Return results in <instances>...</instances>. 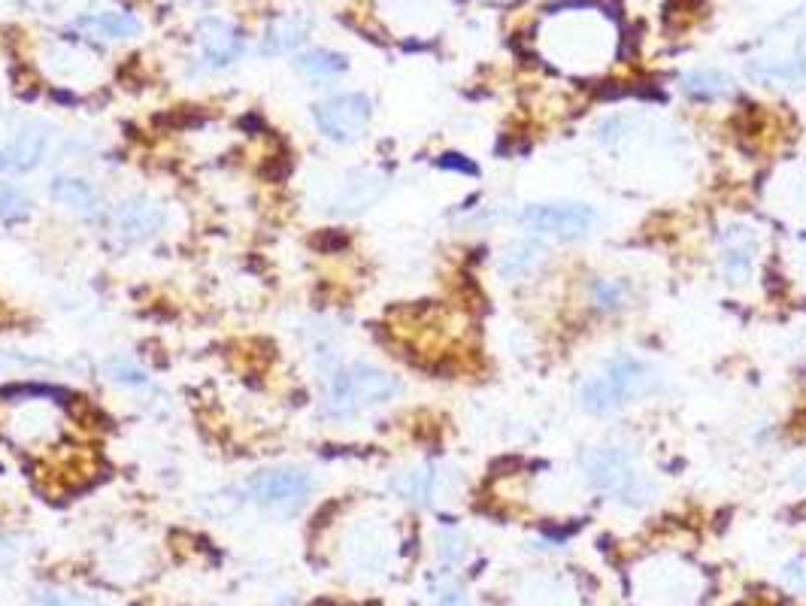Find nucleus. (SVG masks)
Returning a JSON list of instances; mask_svg holds the SVG:
<instances>
[{
	"label": "nucleus",
	"mask_w": 806,
	"mask_h": 606,
	"mask_svg": "<svg viewBox=\"0 0 806 606\" xmlns=\"http://www.w3.org/2000/svg\"><path fill=\"white\" fill-rule=\"evenodd\" d=\"M107 373H110L116 382H128V385H143V382H146V373H143L134 361H128V358H113V361L107 364Z\"/></svg>",
	"instance_id": "b1692460"
},
{
	"label": "nucleus",
	"mask_w": 806,
	"mask_h": 606,
	"mask_svg": "<svg viewBox=\"0 0 806 606\" xmlns=\"http://www.w3.org/2000/svg\"><path fill=\"white\" fill-rule=\"evenodd\" d=\"M585 476L594 488L607 491L619 500L640 503L652 491L646 476L640 473L634 455L622 446H597L585 455Z\"/></svg>",
	"instance_id": "7ed1b4c3"
},
{
	"label": "nucleus",
	"mask_w": 806,
	"mask_h": 606,
	"mask_svg": "<svg viewBox=\"0 0 806 606\" xmlns=\"http://www.w3.org/2000/svg\"><path fill=\"white\" fill-rule=\"evenodd\" d=\"M294 67L300 73H307V76H337L340 70H346V58L337 55V52H325V49H316V52H307V55H300L294 61Z\"/></svg>",
	"instance_id": "aec40b11"
},
{
	"label": "nucleus",
	"mask_w": 806,
	"mask_h": 606,
	"mask_svg": "<svg viewBox=\"0 0 806 606\" xmlns=\"http://www.w3.org/2000/svg\"><path fill=\"white\" fill-rule=\"evenodd\" d=\"M770 210L791 225L806 228V167L788 164L770 185Z\"/></svg>",
	"instance_id": "6e6552de"
},
{
	"label": "nucleus",
	"mask_w": 806,
	"mask_h": 606,
	"mask_svg": "<svg viewBox=\"0 0 806 606\" xmlns=\"http://www.w3.org/2000/svg\"><path fill=\"white\" fill-rule=\"evenodd\" d=\"M549 258V249L546 243L540 240H516L510 243L507 249H503L500 261H497V270L503 279H525L531 273H537L543 267V261Z\"/></svg>",
	"instance_id": "f8f14e48"
},
{
	"label": "nucleus",
	"mask_w": 806,
	"mask_h": 606,
	"mask_svg": "<svg viewBox=\"0 0 806 606\" xmlns=\"http://www.w3.org/2000/svg\"><path fill=\"white\" fill-rule=\"evenodd\" d=\"M397 394H400V382L391 373H385L382 367L355 361V364L337 367L328 376L325 410L334 419H352L370 407L394 400Z\"/></svg>",
	"instance_id": "f03ea898"
},
{
	"label": "nucleus",
	"mask_w": 806,
	"mask_h": 606,
	"mask_svg": "<svg viewBox=\"0 0 806 606\" xmlns=\"http://www.w3.org/2000/svg\"><path fill=\"white\" fill-rule=\"evenodd\" d=\"M49 191H52V197L58 200L61 207H67L76 216L94 219V216H100V210H104L100 191L91 182L79 179V176H55L52 185H49Z\"/></svg>",
	"instance_id": "9b49d317"
},
{
	"label": "nucleus",
	"mask_w": 806,
	"mask_h": 606,
	"mask_svg": "<svg viewBox=\"0 0 806 606\" xmlns=\"http://www.w3.org/2000/svg\"><path fill=\"white\" fill-rule=\"evenodd\" d=\"M440 167L461 170V173H476V167H473L470 161H461V155H443V158H440Z\"/></svg>",
	"instance_id": "a878e982"
},
{
	"label": "nucleus",
	"mask_w": 806,
	"mask_h": 606,
	"mask_svg": "<svg viewBox=\"0 0 806 606\" xmlns=\"http://www.w3.org/2000/svg\"><path fill=\"white\" fill-rule=\"evenodd\" d=\"M82 31L107 37V40H119V37H134L140 31V22L131 13H97V16H82L76 22Z\"/></svg>",
	"instance_id": "f3484780"
},
{
	"label": "nucleus",
	"mask_w": 806,
	"mask_h": 606,
	"mask_svg": "<svg viewBox=\"0 0 806 606\" xmlns=\"http://www.w3.org/2000/svg\"><path fill=\"white\" fill-rule=\"evenodd\" d=\"M313 479L297 467H273L249 479V497L276 513H294L307 503Z\"/></svg>",
	"instance_id": "39448f33"
},
{
	"label": "nucleus",
	"mask_w": 806,
	"mask_h": 606,
	"mask_svg": "<svg viewBox=\"0 0 806 606\" xmlns=\"http://www.w3.org/2000/svg\"><path fill=\"white\" fill-rule=\"evenodd\" d=\"M46 143H49V134H46L43 125H25L16 134V140H13V146L7 152L10 155V164L16 170H34L43 161V155H46Z\"/></svg>",
	"instance_id": "ddd939ff"
},
{
	"label": "nucleus",
	"mask_w": 806,
	"mask_h": 606,
	"mask_svg": "<svg viewBox=\"0 0 806 606\" xmlns=\"http://www.w3.org/2000/svg\"><path fill=\"white\" fill-rule=\"evenodd\" d=\"M379 191H382V179H379V176H370V173H364V176H352V179L343 182V191H340V197H337L334 210L340 207V213H358V210H364L367 204H373V200L379 197Z\"/></svg>",
	"instance_id": "dca6fc26"
},
{
	"label": "nucleus",
	"mask_w": 806,
	"mask_h": 606,
	"mask_svg": "<svg viewBox=\"0 0 806 606\" xmlns=\"http://www.w3.org/2000/svg\"><path fill=\"white\" fill-rule=\"evenodd\" d=\"M440 479L443 473L437 467H419V470H407V473H400L394 479V488L403 494V497H410L416 503H428L437 488H440Z\"/></svg>",
	"instance_id": "a211bd4d"
},
{
	"label": "nucleus",
	"mask_w": 806,
	"mask_h": 606,
	"mask_svg": "<svg viewBox=\"0 0 806 606\" xmlns=\"http://www.w3.org/2000/svg\"><path fill=\"white\" fill-rule=\"evenodd\" d=\"M800 255H803V270H806V249H803V252H800Z\"/></svg>",
	"instance_id": "c756f323"
},
{
	"label": "nucleus",
	"mask_w": 806,
	"mask_h": 606,
	"mask_svg": "<svg viewBox=\"0 0 806 606\" xmlns=\"http://www.w3.org/2000/svg\"><path fill=\"white\" fill-rule=\"evenodd\" d=\"M13 558H16V549H13V543H10V540H4V537H0V570H4V567H7V564L13 561Z\"/></svg>",
	"instance_id": "bb28decb"
},
{
	"label": "nucleus",
	"mask_w": 806,
	"mask_h": 606,
	"mask_svg": "<svg viewBox=\"0 0 806 606\" xmlns=\"http://www.w3.org/2000/svg\"><path fill=\"white\" fill-rule=\"evenodd\" d=\"M722 270H725V279L734 282V285H743L752 270H755V258H758V249H761V234L752 222H731L722 237Z\"/></svg>",
	"instance_id": "0eeeda50"
},
{
	"label": "nucleus",
	"mask_w": 806,
	"mask_h": 606,
	"mask_svg": "<svg viewBox=\"0 0 806 606\" xmlns=\"http://www.w3.org/2000/svg\"><path fill=\"white\" fill-rule=\"evenodd\" d=\"M679 82H682V91L697 100H716L734 91V79L722 70H691Z\"/></svg>",
	"instance_id": "4468645a"
},
{
	"label": "nucleus",
	"mask_w": 806,
	"mask_h": 606,
	"mask_svg": "<svg viewBox=\"0 0 806 606\" xmlns=\"http://www.w3.org/2000/svg\"><path fill=\"white\" fill-rule=\"evenodd\" d=\"M10 167H13V164H10V155H7L4 149H0V173H4V170H10Z\"/></svg>",
	"instance_id": "c85d7f7f"
},
{
	"label": "nucleus",
	"mask_w": 806,
	"mask_h": 606,
	"mask_svg": "<svg viewBox=\"0 0 806 606\" xmlns=\"http://www.w3.org/2000/svg\"><path fill=\"white\" fill-rule=\"evenodd\" d=\"M307 34H310V25H307V19H297V16H285V19L273 22V28L267 31V37H264L261 49H264L267 55L291 52V49H297L300 43H304V40H307Z\"/></svg>",
	"instance_id": "2eb2a0df"
},
{
	"label": "nucleus",
	"mask_w": 806,
	"mask_h": 606,
	"mask_svg": "<svg viewBox=\"0 0 806 606\" xmlns=\"http://www.w3.org/2000/svg\"><path fill=\"white\" fill-rule=\"evenodd\" d=\"M31 606H97L94 600L73 594V591H55V588H43L34 594Z\"/></svg>",
	"instance_id": "4be33fe9"
},
{
	"label": "nucleus",
	"mask_w": 806,
	"mask_h": 606,
	"mask_svg": "<svg viewBox=\"0 0 806 606\" xmlns=\"http://www.w3.org/2000/svg\"><path fill=\"white\" fill-rule=\"evenodd\" d=\"M658 388H661V373L649 361L634 358V355H619L603 367V373L582 382L579 403L594 416H610L640 397L655 394Z\"/></svg>",
	"instance_id": "f257e3e1"
},
{
	"label": "nucleus",
	"mask_w": 806,
	"mask_h": 606,
	"mask_svg": "<svg viewBox=\"0 0 806 606\" xmlns=\"http://www.w3.org/2000/svg\"><path fill=\"white\" fill-rule=\"evenodd\" d=\"M370 116H373V104L367 94H337L313 107V119L319 131L337 143H355L367 131Z\"/></svg>",
	"instance_id": "423d86ee"
},
{
	"label": "nucleus",
	"mask_w": 806,
	"mask_h": 606,
	"mask_svg": "<svg viewBox=\"0 0 806 606\" xmlns=\"http://www.w3.org/2000/svg\"><path fill=\"white\" fill-rule=\"evenodd\" d=\"M597 213L576 200H555V204H531L519 213V225L537 237L555 240H582L591 234Z\"/></svg>",
	"instance_id": "20e7f679"
},
{
	"label": "nucleus",
	"mask_w": 806,
	"mask_h": 606,
	"mask_svg": "<svg viewBox=\"0 0 806 606\" xmlns=\"http://www.w3.org/2000/svg\"><path fill=\"white\" fill-rule=\"evenodd\" d=\"M197 37H200V49H204V58L210 67H228L243 52V34L225 19H207L204 25H200Z\"/></svg>",
	"instance_id": "9d476101"
},
{
	"label": "nucleus",
	"mask_w": 806,
	"mask_h": 606,
	"mask_svg": "<svg viewBox=\"0 0 806 606\" xmlns=\"http://www.w3.org/2000/svg\"><path fill=\"white\" fill-rule=\"evenodd\" d=\"M628 134H631V119L628 116H610V119H603L597 125V140L600 143H610V146L622 143Z\"/></svg>",
	"instance_id": "5701e85b"
},
{
	"label": "nucleus",
	"mask_w": 806,
	"mask_h": 606,
	"mask_svg": "<svg viewBox=\"0 0 806 606\" xmlns=\"http://www.w3.org/2000/svg\"><path fill=\"white\" fill-rule=\"evenodd\" d=\"M25 213H28V197L13 185H0V222H16Z\"/></svg>",
	"instance_id": "412c9836"
},
{
	"label": "nucleus",
	"mask_w": 806,
	"mask_h": 606,
	"mask_svg": "<svg viewBox=\"0 0 806 606\" xmlns=\"http://www.w3.org/2000/svg\"><path fill=\"white\" fill-rule=\"evenodd\" d=\"M437 606H470L458 588H440L437 591Z\"/></svg>",
	"instance_id": "393cba45"
},
{
	"label": "nucleus",
	"mask_w": 806,
	"mask_h": 606,
	"mask_svg": "<svg viewBox=\"0 0 806 606\" xmlns=\"http://www.w3.org/2000/svg\"><path fill=\"white\" fill-rule=\"evenodd\" d=\"M791 479H794L797 488H806V461H803L800 467H794V476H791Z\"/></svg>",
	"instance_id": "cd10ccee"
},
{
	"label": "nucleus",
	"mask_w": 806,
	"mask_h": 606,
	"mask_svg": "<svg viewBox=\"0 0 806 606\" xmlns=\"http://www.w3.org/2000/svg\"><path fill=\"white\" fill-rule=\"evenodd\" d=\"M167 222V213L161 204L149 197H131L116 210V231L125 243H143L152 240Z\"/></svg>",
	"instance_id": "1a4fd4ad"
},
{
	"label": "nucleus",
	"mask_w": 806,
	"mask_h": 606,
	"mask_svg": "<svg viewBox=\"0 0 806 606\" xmlns=\"http://www.w3.org/2000/svg\"><path fill=\"white\" fill-rule=\"evenodd\" d=\"M591 294H594V307L603 310V313H619L625 303H628V282L622 279H597L591 285Z\"/></svg>",
	"instance_id": "6ab92c4d"
}]
</instances>
